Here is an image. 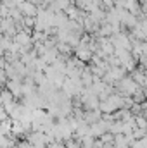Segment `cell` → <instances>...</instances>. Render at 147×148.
Returning a JSON list of instances; mask_svg holds the SVG:
<instances>
[{
  "instance_id": "obj_1",
  "label": "cell",
  "mask_w": 147,
  "mask_h": 148,
  "mask_svg": "<svg viewBox=\"0 0 147 148\" xmlns=\"http://www.w3.org/2000/svg\"><path fill=\"white\" fill-rule=\"evenodd\" d=\"M19 10H21V14L23 16H35L37 14V9L33 7V3L31 2H23V3H19Z\"/></svg>"
}]
</instances>
